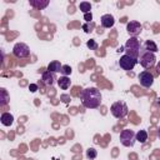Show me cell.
Returning a JSON list of instances; mask_svg holds the SVG:
<instances>
[{
    "label": "cell",
    "mask_w": 160,
    "mask_h": 160,
    "mask_svg": "<svg viewBox=\"0 0 160 160\" xmlns=\"http://www.w3.org/2000/svg\"><path fill=\"white\" fill-rule=\"evenodd\" d=\"M101 92L98 88H86L80 92V100L84 108L86 109H96L101 104Z\"/></svg>",
    "instance_id": "cell-1"
},
{
    "label": "cell",
    "mask_w": 160,
    "mask_h": 160,
    "mask_svg": "<svg viewBox=\"0 0 160 160\" xmlns=\"http://www.w3.org/2000/svg\"><path fill=\"white\" fill-rule=\"evenodd\" d=\"M124 51H126V55H130L131 58L134 59H139V54H140V49H141V44L139 41L138 38H134L131 36L126 42H125V46H124Z\"/></svg>",
    "instance_id": "cell-2"
},
{
    "label": "cell",
    "mask_w": 160,
    "mask_h": 160,
    "mask_svg": "<svg viewBox=\"0 0 160 160\" xmlns=\"http://www.w3.org/2000/svg\"><path fill=\"white\" fill-rule=\"evenodd\" d=\"M139 61H140V65L144 68V69H150L155 65V61H156V56L154 52H150V51H146L145 49H140V54H139Z\"/></svg>",
    "instance_id": "cell-3"
},
{
    "label": "cell",
    "mask_w": 160,
    "mask_h": 160,
    "mask_svg": "<svg viewBox=\"0 0 160 160\" xmlns=\"http://www.w3.org/2000/svg\"><path fill=\"white\" fill-rule=\"evenodd\" d=\"M110 111H111V114H112L114 118H116V119H122V118H125V116L128 115L129 109H128V105H126L125 101H115V102L111 105Z\"/></svg>",
    "instance_id": "cell-4"
},
{
    "label": "cell",
    "mask_w": 160,
    "mask_h": 160,
    "mask_svg": "<svg viewBox=\"0 0 160 160\" xmlns=\"http://www.w3.org/2000/svg\"><path fill=\"white\" fill-rule=\"evenodd\" d=\"M135 141H136V134L132 130H130V129L121 130V132H120V142L124 146L130 148V146H132L135 144Z\"/></svg>",
    "instance_id": "cell-5"
},
{
    "label": "cell",
    "mask_w": 160,
    "mask_h": 160,
    "mask_svg": "<svg viewBox=\"0 0 160 160\" xmlns=\"http://www.w3.org/2000/svg\"><path fill=\"white\" fill-rule=\"evenodd\" d=\"M12 54L18 59H25L30 56V49L25 42H16L12 48Z\"/></svg>",
    "instance_id": "cell-6"
},
{
    "label": "cell",
    "mask_w": 160,
    "mask_h": 160,
    "mask_svg": "<svg viewBox=\"0 0 160 160\" xmlns=\"http://www.w3.org/2000/svg\"><path fill=\"white\" fill-rule=\"evenodd\" d=\"M138 59H134V58H131L130 55H122L121 58H120V60H119V65H120V68L122 69V70H126V71H129V70H132L134 68H135V65L138 64Z\"/></svg>",
    "instance_id": "cell-7"
},
{
    "label": "cell",
    "mask_w": 160,
    "mask_h": 160,
    "mask_svg": "<svg viewBox=\"0 0 160 160\" xmlns=\"http://www.w3.org/2000/svg\"><path fill=\"white\" fill-rule=\"evenodd\" d=\"M139 81H140V85L144 86V88H151L152 84H154V75L148 71V70H144L139 74Z\"/></svg>",
    "instance_id": "cell-8"
},
{
    "label": "cell",
    "mask_w": 160,
    "mask_h": 160,
    "mask_svg": "<svg viewBox=\"0 0 160 160\" xmlns=\"http://www.w3.org/2000/svg\"><path fill=\"white\" fill-rule=\"evenodd\" d=\"M126 31H128L131 36L136 38V36L142 31V26H141V24H140L139 21L131 20V21H129V22L126 24Z\"/></svg>",
    "instance_id": "cell-9"
},
{
    "label": "cell",
    "mask_w": 160,
    "mask_h": 160,
    "mask_svg": "<svg viewBox=\"0 0 160 160\" xmlns=\"http://www.w3.org/2000/svg\"><path fill=\"white\" fill-rule=\"evenodd\" d=\"M100 24H101L102 28H105V29H110V28L114 26V24H115V19H114V16H112L111 14H104V15L100 18Z\"/></svg>",
    "instance_id": "cell-10"
},
{
    "label": "cell",
    "mask_w": 160,
    "mask_h": 160,
    "mask_svg": "<svg viewBox=\"0 0 160 160\" xmlns=\"http://www.w3.org/2000/svg\"><path fill=\"white\" fill-rule=\"evenodd\" d=\"M41 80H42V82H44L45 85L51 86V85L55 82L56 78H55V74H54V72H50V71L46 70V71L42 72V75H41Z\"/></svg>",
    "instance_id": "cell-11"
},
{
    "label": "cell",
    "mask_w": 160,
    "mask_h": 160,
    "mask_svg": "<svg viewBox=\"0 0 160 160\" xmlns=\"http://www.w3.org/2000/svg\"><path fill=\"white\" fill-rule=\"evenodd\" d=\"M61 69H62V65H61L60 61H58V60L50 61L49 65H48V68H46L48 71L54 72V74H55V72H61Z\"/></svg>",
    "instance_id": "cell-12"
},
{
    "label": "cell",
    "mask_w": 160,
    "mask_h": 160,
    "mask_svg": "<svg viewBox=\"0 0 160 160\" xmlns=\"http://www.w3.org/2000/svg\"><path fill=\"white\" fill-rule=\"evenodd\" d=\"M141 48L145 49L146 51H150V52H154V54L159 50V48H158V45L155 44L154 40H145V42L141 45Z\"/></svg>",
    "instance_id": "cell-13"
},
{
    "label": "cell",
    "mask_w": 160,
    "mask_h": 160,
    "mask_svg": "<svg viewBox=\"0 0 160 160\" xmlns=\"http://www.w3.org/2000/svg\"><path fill=\"white\" fill-rule=\"evenodd\" d=\"M29 4H30V6H32L38 10H42L49 5V1L48 0H30Z\"/></svg>",
    "instance_id": "cell-14"
},
{
    "label": "cell",
    "mask_w": 160,
    "mask_h": 160,
    "mask_svg": "<svg viewBox=\"0 0 160 160\" xmlns=\"http://www.w3.org/2000/svg\"><path fill=\"white\" fill-rule=\"evenodd\" d=\"M56 81H58L59 88L62 89V90H68V89L70 88V85H71V80H70L68 76H60Z\"/></svg>",
    "instance_id": "cell-15"
},
{
    "label": "cell",
    "mask_w": 160,
    "mask_h": 160,
    "mask_svg": "<svg viewBox=\"0 0 160 160\" xmlns=\"http://www.w3.org/2000/svg\"><path fill=\"white\" fill-rule=\"evenodd\" d=\"M0 120H1V124L4 126H11L14 122V116L10 112H2Z\"/></svg>",
    "instance_id": "cell-16"
},
{
    "label": "cell",
    "mask_w": 160,
    "mask_h": 160,
    "mask_svg": "<svg viewBox=\"0 0 160 160\" xmlns=\"http://www.w3.org/2000/svg\"><path fill=\"white\" fill-rule=\"evenodd\" d=\"M146 140H148V132H146L145 130H139V131L136 132V141L144 144Z\"/></svg>",
    "instance_id": "cell-17"
},
{
    "label": "cell",
    "mask_w": 160,
    "mask_h": 160,
    "mask_svg": "<svg viewBox=\"0 0 160 160\" xmlns=\"http://www.w3.org/2000/svg\"><path fill=\"white\" fill-rule=\"evenodd\" d=\"M79 9H80V11L84 12V14L91 12V11H90V10H91V4L88 2V1H81L80 5H79Z\"/></svg>",
    "instance_id": "cell-18"
},
{
    "label": "cell",
    "mask_w": 160,
    "mask_h": 160,
    "mask_svg": "<svg viewBox=\"0 0 160 160\" xmlns=\"http://www.w3.org/2000/svg\"><path fill=\"white\" fill-rule=\"evenodd\" d=\"M96 156H98V151H96L94 148H89V149L86 150V158H88L89 160H94Z\"/></svg>",
    "instance_id": "cell-19"
},
{
    "label": "cell",
    "mask_w": 160,
    "mask_h": 160,
    "mask_svg": "<svg viewBox=\"0 0 160 160\" xmlns=\"http://www.w3.org/2000/svg\"><path fill=\"white\" fill-rule=\"evenodd\" d=\"M71 71H72V69H71L70 65H62V69H61L62 76H69L71 74Z\"/></svg>",
    "instance_id": "cell-20"
},
{
    "label": "cell",
    "mask_w": 160,
    "mask_h": 160,
    "mask_svg": "<svg viewBox=\"0 0 160 160\" xmlns=\"http://www.w3.org/2000/svg\"><path fill=\"white\" fill-rule=\"evenodd\" d=\"M86 46L90 49V50H96L98 49V42L94 40V39H90L86 41Z\"/></svg>",
    "instance_id": "cell-21"
},
{
    "label": "cell",
    "mask_w": 160,
    "mask_h": 160,
    "mask_svg": "<svg viewBox=\"0 0 160 160\" xmlns=\"http://www.w3.org/2000/svg\"><path fill=\"white\" fill-rule=\"evenodd\" d=\"M1 94H2V101H1V105H5L8 102V94H6V90L2 88L1 89Z\"/></svg>",
    "instance_id": "cell-22"
},
{
    "label": "cell",
    "mask_w": 160,
    "mask_h": 160,
    "mask_svg": "<svg viewBox=\"0 0 160 160\" xmlns=\"http://www.w3.org/2000/svg\"><path fill=\"white\" fill-rule=\"evenodd\" d=\"M84 20H85V21H88V22H89V21H91V20H92V14H91V12L84 14Z\"/></svg>",
    "instance_id": "cell-23"
},
{
    "label": "cell",
    "mask_w": 160,
    "mask_h": 160,
    "mask_svg": "<svg viewBox=\"0 0 160 160\" xmlns=\"http://www.w3.org/2000/svg\"><path fill=\"white\" fill-rule=\"evenodd\" d=\"M29 89H30L31 92H35V91L38 90V85H36V84H30V85H29Z\"/></svg>",
    "instance_id": "cell-24"
},
{
    "label": "cell",
    "mask_w": 160,
    "mask_h": 160,
    "mask_svg": "<svg viewBox=\"0 0 160 160\" xmlns=\"http://www.w3.org/2000/svg\"><path fill=\"white\" fill-rule=\"evenodd\" d=\"M156 71H158V74L160 75V60H159V62L156 64Z\"/></svg>",
    "instance_id": "cell-25"
},
{
    "label": "cell",
    "mask_w": 160,
    "mask_h": 160,
    "mask_svg": "<svg viewBox=\"0 0 160 160\" xmlns=\"http://www.w3.org/2000/svg\"><path fill=\"white\" fill-rule=\"evenodd\" d=\"M158 135H159V138H160V128L158 129Z\"/></svg>",
    "instance_id": "cell-26"
}]
</instances>
